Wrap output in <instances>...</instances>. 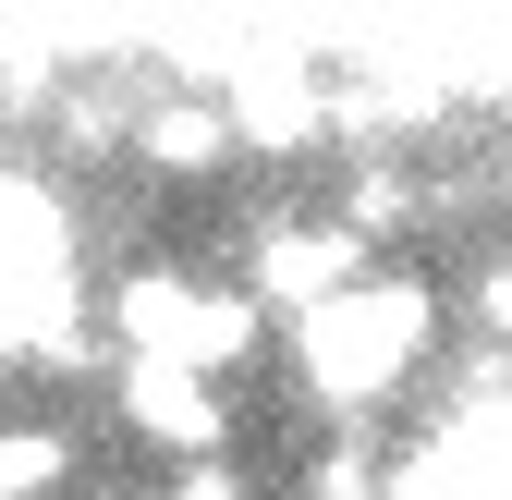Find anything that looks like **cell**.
Wrapping results in <instances>:
<instances>
[{
	"mask_svg": "<svg viewBox=\"0 0 512 500\" xmlns=\"http://www.w3.org/2000/svg\"><path fill=\"white\" fill-rule=\"evenodd\" d=\"M427 330H439V305L427 281H342V293H317L305 305V379L330 391V403H378V391H403L415 366H427Z\"/></svg>",
	"mask_w": 512,
	"mask_h": 500,
	"instance_id": "cell-1",
	"label": "cell"
},
{
	"mask_svg": "<svg viewBox=\"0 0 512 500\" xmlns=\"http://www.w3.org/2000/svg\"><path fill=\"white\" fill-rule=\"evenodd\" d=\"M110 330L135 342V354H183V366H244L256 354V305L244 293H196L183 269H135L122 281V305H110Z\"/></svg>",
	"mask_w": 512,
	"mask_h": 500,
	"instance_id": "cell-2",
	"label": "cell"
},
{
	"mask_svg": "<svg viewBox=\"0 0 512 500\" xmlns=\"http://www.w3.org/2000/svg\"><path fill=\"white\" fill-rule=\"evenodd\" d=\"M122 415H135V440H159L171 464H196V452L232 440V415H220V391H208V366H183V354H135V366H122Z\"/></svg>",
	"mask_w": 512,
	"mask_h": 500,
	"instance_id": "cell-3",
	"label": "cell"
},
{
	"mask_svg": "<svg viewBox=\"0 0 512 500\" xmlns=\"http://www.w3.org/2000/svg\"><path fill=\"white\" fill-rule=\"evenodd\" d=\"M317 122H330V98H317L305 61H269V49H256L244 74H232V135L244 147H305Z\"/></svg>",
	"mask_w": 512,
	"mask_h": 500,
	"instance_id": "cell-4",
	"label": "cell"
},
{
	"mask_svg": "<svg viewBox=\"0 0 512 500\" xmlns=\"http://www.w3.org/2000/svg\"><path fill=\"white\" fill-rule=\"evenodd\" d=\"M354 269H366V257H354V220H342V232L293 220V232H269V244H256V293H269V305H293V318H305L317 293H342Z\"/></svg>",
	"mask_w": 512,
	"mask_h": 500,
	"instance_id": "cell-5",
	"label": "cell"
},
{
	"mask_svg": "<svg viewBox=\"0 0 512 500\" xmlns=\"http://www.w3.org/2000/svg\"><path fill=\"white\" fill-rule=\"evenodd\" d=\"M244 135H232V98H159L147 122H135V159L147 171H171V183H196V171H220Z\"/></svg>",
	"mask_w": 512,
	"mask_h": 500,
	"instance_id": "cell-6",
	"label": "cell"
},
{
	"mask_svg": "<svg viewBox=\"0 0 512 500\" xmlns=\"http://www.w3.org/2000/svg\"><path fill=\"white\" fill-rule=\"evenodd\" d=\"M61 476H74V452L49 427H0V500H49Z\"/></svg>",
	"mask_w": 512,
	"mask_h": 500,
	"instance_id": "cell-7",
	"label": "cell"
},
{
	"mask_svg": "<svg viewBox=\"0 0 512 500\" xmlns=\"http://www.w3.org/2000/svg\"><path fill=\"white\" fill-rule=\"evenodd\" d=\"M305 500H378V452L330 440V452H317V476H305Z\"/></svg>",
	"mask_w": 512,
	"mask_h": 500,
	"instance_id": "cell-8",
	"label": "cell"
},
{
	"mask_svg": "<svg viewBox=\"0 0 512 500\" xmlns=\"http://www.w3.org/2000/svg\"><path fill=\"white\" fill-rule=\"evenodd\" d=\"M403 208H415V196H403V171H354V196H342V220H354V232H366V220L391 232Z\"/></svg>",
	"mask_w": 512,
	"mask_h": 500,
	"instance_id": "cell-9",
	"label": "cell"
},
{
	"mask_svg": "<svg viewBox=\"0 0 512 500\" xmlns=\"http://www.w3.org/2000/svg\"><path fill=\"white\" fill-rule=\"evenodd\" d=\"M171 500H244V476H232L220 452H196V464H183V476H171Z\"/></svg>",
	"mask_w": 512,
	"mask_h": 500,
	"instance_id": "cell-10",
	"label": "cell"
},
{
	"mask_svg": "<svg viewBox=\"0 0 512 500\" xmlns=\"http://www.w3.org/2000/svg\"><path fill=\"white\" fill-rule=\"evenodd\" d=\"M476 318H488V330H500V342H512V257H500V269H488V281H476Z\"/></svg>",
	"mask_w": 512,
	"mask_h": 500,
	"instance_id": "cell-11",
	"label": "cell"
}]
</instances>
